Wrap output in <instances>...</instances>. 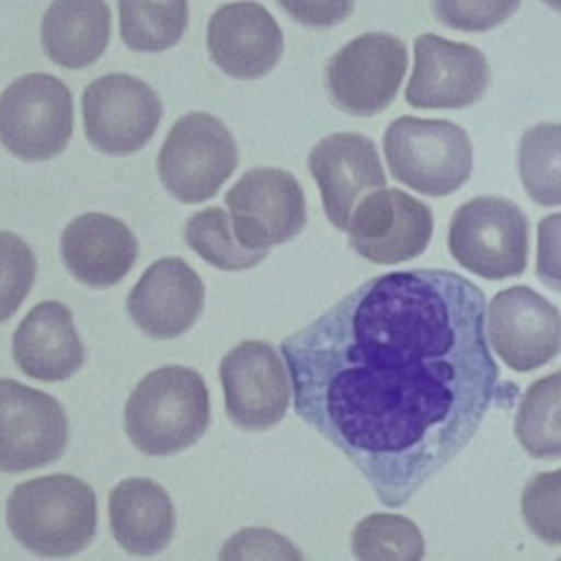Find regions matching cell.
I'll return each mask as SVG.
<instances>
[{
    "label": "cell",
    "instance_id": "cell-1",
    "mask_svg": "<svg viewBox=\"0 0 561 561\" xmlns=\"http://www.w3.org/2000/svg\"><path fill=\"white\" fill-rule=\"evenodd\" d=\"M280 355L296 414L390 508L469 445L500 388L484 291L449 270L368 278L287 335Z\"/></svg>",
    "mask_w": 561,
    "mask_h": 561
},
{
    "label": "cell",
    "instance_id": "cell-2",
    "mask_svg": "<svg viewBox=\"0 0 561 561\" xmlns=\"http://www.w3.org/2000/svg\"><path fill=\"white\" fill-rule=\"evenodd\" d=\"M4 519L28 552L68 559L85 550L96 535V493L70 473L31 478L9 493Z\"/></svg>",
    "mask_w": 561,
    "mask_h": 561
},
{
    "label": "cell",
    "instance_id": "cell-3",
    "mask_svg": "<svg viewBox=\"0 0 561 561\" xmlns=\"http://www.w3.org/2000/svg\"><path fill=\"white\" fill-rule=\"evenodd\" d=\"M123 423L127 438L145 456L184 451L210 425L208 386L188 366L169 364L149 370L129 392Z\"/></svg>",
    "mask_w": 561,
    "mask_h": 561
},
{
    "label": "cell",
    "instance_id": "cell-4",
    "mask_svg": "<svg viewBox=\"0 0 561 561\" xmlns=\"http://www.w3.org/2000/svg\"><path fill=\"white\" fill-rule=\"evenodd\" d=\"M388 171L416 193L445 197L473 171L469 134L445 118L399 116L383 131Z\"/></svg>",
    "mask_w": 561,
    "mask_h": 561
},
{
    "label": "cell",
    "instance_id": "cell-5",
    "mask_svg": "<svg viewBox=\"0 0 561 561\" xmlns=\"http://www.w3.org/2000/svg\"><path fill=\"white\" fill-rule=\"evenodd\" d=\"M447 248L460 267L486 280L519 276L528 263V217L506 197H473L454 210Z\"/></svg>",
    "mask_w": 561,
    "mask_h": 561
},
{
    "label": "cell",
    "instance_id": "cell-6",
    "mask_svg": "<svg viewBox=\"0 0 561 561\" xmlns=\"http://www.w3.org/2000/svg\"><path fill=\"white\" fill-rule=\"evenodd\" d=\"M239 162L230 129L208 112H188L169 129L158 151V178L182 204L210 199Z\"/></svg>",
    "mask_w": 561,
    "mask_h": 561
},
{
    "label": "cell",
    "instance_id": "cell-7",
    "mask_svg": "<svg viewBox=\"0 0 561 561\" xmlns=\"http://www.w3.org/2000/svg\"><path fill=\"white\" fill-rule=\"evenodd\" d=\"M72 127V92L55 75H22L0 94V145L24 162L59 156L70 142Z\"/></svg>",
    "mask_w": 561,
    "mask_h": 561
},
{
    "label": "cell",
    "instance_id": "cell-8",
    "mask_svg": "<svg viewBox=\"0 0 561 561\" xmlns=\"http://www.w3.org/2000/svg\"><path fill=\"white\" fill-rule=\"evenodd\" d=\"M405 70L408 50L399 37L364 33L329 57L324 88L340 112L375 116L394 101Z\"/></svg>",
    "mask_w": 561,
    "mask_h": 561
},
{
    "label": "cell",
    "instance_id": "cell-9",
    "mask_svg": "<svg viewBox=\"0 0 561 561\" xmlns=\"http://www.w3.org/2000/svg\"><path fill=\"white\" fill-rule=\"evenodd\" d=\"M239 243L254 252L296 239L307 226L300 182L278 167L248 169L224 195Z\"/></svg>",
    "mask_w": 561,
    "mask_h": 561
},
{
    "label": "cell",
    "instance_id": "cell-10",
    "mask_svg": "<svg viewBox=\"0 0 561 561\" xmlns=\"http://www.w3.org/2000/svg\"><path fill=\"white\" fill-rule=\"evenodd\" d=\"M81 114L85 138L96 151L129 156L153 138L162 118V103L147 81L110 72L85 85Z\"/></svg>",
    "mask_w": 561,
    "mask_h": 561
},
{
    "label": "cell",
    "instance_id": "cell-11",
    "mask_svg": "<svg viewBox=\"0 0 561 561\" xmlns=\"http://www.w3.org/2000/svg\"><path fill=\"white\" fill-rule=\"evenodd\" d=\"M224 408L232 425L263 432L278 425L294 397L283 355L263 340H243L219 362Z\"/></svg>",
    "mask_w": 561,
    "mask_h": 561
},
{
    "label": "cell",
    "instance_id": "cell-12",
    "mask_svg": "<svg viewBox=\"0 0 561 561\" xmlns=\"http://www.w3.org/2000/svg\"><path fill=\"white\" fill-rule=\"evenodd\" d=\"M70 438L64 405L48 392L0 377V471L22 473L53 465Z\"/></svg>",
    "mask_w": 561,
    "mask_h": 561
},
{
    "label": "cell",
    "instance_id": "cell-13",
    "mask_svg": "<svg viewBox=\"0 0 561 561\" xmlns=\"http://www.w3.org/2000/svg\"><path fill=\"white\" fill-rule=\"evenodd\" d=\"M346 232L355 254L377 265H394L425 252L434 232V215L410 193L386 186L359 199Z\"/></svg>",
    "mask_w": 561,
    "mask_h": 561
},
{
    "label": "cell",
    "instance_id": "cell-14",
    "mask_svg": "<svg viewBox=\"0 0 561 561\" xmlns=\"http://www.w3.org/2000/svg\"><path fill=\"white\" fill-rule=\"evenodd\" d=\"M486 340L508 368L530 373L561 353V313L526 285L502 289L486 307Z\"/></svg>",
    "mask_w": 561,
    "mask_h": 561
},
{
    "label": "cell",
    "instance_id": "cell-15",
    "mask_svg": "<svg viewBox=\"0 0 561 561\" xmlns=\"http://www.w3.org/2000/svg\"><path fill=\"white\" fill-rule=\"evenodd\" d=\"M489 81L491 68L480 48L423 33L414 39L405 101L419 110H458L480 101Z\"/></svg>",
    "mask_w": 561,
    "mask_h": 561
},
{
    "label": "cell",
    "instance_id": "cell-16",
    "mask_svg": "<svg viewBox=\"0 0 561 561\" xmlns=\"http://www.w3.org/2000/svg\"><path fill=\"white\" fill-rule=\"evenodd\" d=\"M327 219L337 228H348L351 215L362 197L386 188V173L375 142L355 131H335L313 145L307 158Z\"/></svg>",
    "mask_w": 561,
    "mask_h": 561
},
{
    "label": "cell",
    "instance_id": "cell-17",
    "mask_svg": "<svg viewBox=\"0 0 561 561\" xmlns=\"http://www.w3.org/2000/svg\"><path fill=\"white\" fill-rule=\"evenodd\" d=\"M210 61L228 77L252 81L270 75L283 57L285 39L272 13L254 2L221 4L208 20Z\"/></svg>",
    "mask_w": 561,
    "mask_h": 561
},
{
    "label": "cell",
    "instance_id": "cell-18",
    "mask_svg": "<svg viewBox=\"0 0 561 561\" xmlns=\"http://www.w3.org/2000/svg\"><path fill=\"white\" fill-rule=\"evenodd\" d=\"M204 296V280L184 259L162 256L129 289L125 309L145 335L175 340L199 320Z\"/></svg>",
    "mask_w": 561,
    "mask_h": 561
},
{
    "label": "cell",
    "instance_id": "cell-19",
    "mask_svg": "<svg viewBox=\"0 0 561 561\" xmlns=\"http://www.w3.org/2000/svg\"><path fill=\"white\" fill-rule=\"evenodd\" d=\"M59 250L70 276L92 289L121 283L138 259L136 234L107 213L77 215L64 228Z\"/></svg>",
    "mask_w": 561,
    "mask_h": 561
},
{
    "label": "cell",
    "instance_id": "cell-20",
    "mask_svg": "<svg viewBox=\"0 0 561 561\" xmlns=\"http://www.w3.org/2000/svg\"><path fill=\"white\" fill-rule=\"evenodd\" d=\"M11 353L15 366L37 381L70 379L85 362V348L68 305L42 300L20 320Z\"/></svg>",
    "mask_w": 561,
    "mask_h": 561
},
{
    "label": "cell",
    "instance_id": "cell-21",
    "mask_svg": "<svg viewBox=\"0 0 561 561\" xmlns=\"http://www.w3.org/2000/svg\"><path fill=\"white\" fill-rule=\"evenodd\" d=\"M110 530L134 557L162 552L175 533V508L167 489L151 478H125L107 495Z\"/></svg>",
    "mask_w": 561,
    "mask_h": 561
},
{
    "label": "cell",
    "instance_id": "cell-22",
    "mask_svg": "<svg viewBox=\"0 0 561 561\" xmlns=\"http://www.w3.org/2000/svg\"><path fill=\"white\" fill-rule=\"evenodd\" d=\"M110 31L105 0H53L42 18V48L53 64L81 70L105 53Z\"/></svg>",
    "mask_w": 561,
    "mask_h": 561
},
{
    "label": "cell",
    "instance_id": "cell-23",
    "mask_svg": "<svg viewBox=\"0 0 561 561\" xmlns=\"http://www.w3.org/2000/svg\"><path fill=\"white\" fill-rule=\"evenodd\" d=\"M513 432L530 458H561V370L539 377L526 388Z\"/></svg>",
    "mask_w": 561,
    "mask_h": 561
},
{
    "label": "cell",
    "instance_id": "cell-24",
    "mask_svg": "<svg viewBox=\"0 0 561 561\" xmlns=\"http://www.w3.org/2000/svg\"><path fill=\"white\" fill-rule=\"evenodd\" d=\"M188 0H118V33L134 53H162L184 37Z\"/></svg>",
    "mask_w": 561,
    "mask_h": 561
},
{
    "label": "cell",
    "instance_id": "cell-25",
    "mask_svg": "<svg viewBox=\"0 0 561 561\" xmlns=\"http://www.w3.org/2000/svg\"><path fill=\"white\" fill-rule=\"evenodd\" d=\"M517 173L539 206H561V123H537L517 147Z\"/></svg>",
    "mask_w": 561,
    "mask_h": 561
},
{
    "label": "cell",
    "instance_id": "cell-26",
    "mask_svg": "<svg viewBox=\"0 0 561 561\" xmlns=\"http://www.w3.org/2000/svg\"><path fill=\"white\" fill-rule=\"evenodd\" d=\"M184 241L208 265L226 272L250 270L267 256V252H254L239 243L230 215L219 206L193 213L184 224Z\"/></svg>",
    "mask_w": 561,
    "mask_h": 561
},
{
    "label": "cell",
    "instance_id": "cell-27",
    "mask_svg": "<svg viewBox=\"0 0 561 561\" xmlns=\"http://www.w3.org/2000/svg\"><path fill=\"white\" fill-rule=\"evenodd\" d=\"M357 561H421L425 541L419 526L397 513H370L351 533Z\"/></svg>",
    "mask_w": 561,
    "mask_h": 561
},
{
    "label": "cell",
    "instance_id": "cell-28",
    "mask_svg": "<svg viewBox=\"0 0 561 561\" xmlns=\"http://www.w3.org/2000/svg\"><path fill=\"white\" fill-rule=\"evenodd\" d=\"M522 517L548 546L561 543V469L535 473L522 491Z\"/></svg>",
    "mask_w": 561,
    "mask_h": 561
},
{
    "label": "cell",
    "instance_id": "cell-29",
    "mask_svg": "<svg viewBox=\"0 0 561 561\" xmlns=\"http://www.w3.org/2000/svg\"><path fill=\"white\" fill-rule=\"evenodd\" d=\"M37 261L31 245L15 232L0 230V322H7L35 283Z\"/></svg>",
    "mask_w": 561,
    "mask_h": 561
},
{
    "label": "cell",
    "instance_id": "cell-30",
    "mask_svg": "<svg viewBox=\"0 0 561 561\" xmlns=\"http://www.w3.org/2000/svg\"><path fill=\"white\" fill-rule=\"evenodd\" d=\"M217 561H305V554L285 535L265 526H248L224 541Z\"/></svg>",
    "mask_w": 561,
    "mask_h": 561
},
{
    "label": "cell",
    "instance_id": "cell-31",
    "mask_svg": "<svg viewBox=\"0 0 561 561\" xmlns=\"http://www.w3.org/2000/svg\"><path fill=\"white\" fill-rule=\"evenodd\" d=\"M522 0H432L434 18L447 28L484 33L506 22Z\"/></svg>",
    "mask_w": 561,
    "mask_h": 561
},
{
    "label": "cell",
    "instance_id": "cell-32",
    "mask_svg": "<svg viewBox=\"0 0 561 561\" xmlns=\"http://www.w3.org/2000/svg\"><path fill=\"white\" fill-rule=\"evenodd\" d=\"M537 278L561 294V213L543 217L537 226Z\"/></svg>",
    "mask_w": 561,
    "mask_h": 561
},
{
    "label": "cell",
    "instance_id": "cell-33",
    "mask_svg": "<svg viewBox=\"0 0 561 561\" xmlns=\"http://www.w3.org/2000/svg\"><path fill=\"white\" fill-rule=\"evenodd\" d=\"M276 4L294 22L311 28L342 24L355 9V0H276Z\"/></svg>",
    "mask_w": 561,
    "mask_h": 561
},
{
    "label": "cell",
    "instance_id": "cell-34",
    "mask_svg": "<svg viewBox=\"0 0 561 561\" xmlns=\"http://www.w3.org/2000/svg\"><path fill=\"white\" fill-rule=\"evenodd\" d=\"M552 11H557V13H561V0H543Z\"/></svg>",
    "mask_w": 561,
    "mask_h": 561
},
{
    "label": "cell",
    "instance_id": "cell-35",
    "mask_svg": "<svg viewBox=\"0 0 561 561\" xmlns=\"http://www.w3.org/2000/svg\"><path fill=\"white\" fill-rule=\"evenodd\" d=\"M557 561H561V559H557Z\"/></svg>",
    "mask_w": 561,
    "mask_h": 561
}]
</instances>
